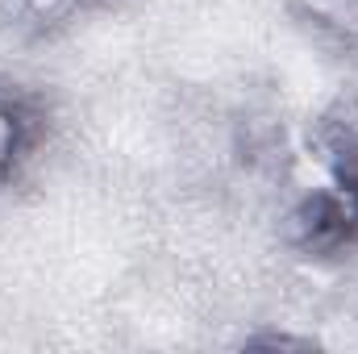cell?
I'll list each match as a JSON object with an SVG mask.
<instances>
[{"label": "cell", "mask_w": 358, "mask_h": 354, "mask_svg": "<svg viewBox=\"0 0 358 354\" xmlns=\"http://www.w3.org/2000/svg\"><path fill=\"white\" fill-rule=\"evenodd\" d=\"M317 146L334 183L304 196V204L296 208V242L300 250L329 259L358 242V121L346 104L321 121Z\"/></svg>", "instance_id": "6da1fadb"}, {"label": "cell", "mask_w": 358, "mask_h": 354, "mask_svg": "<svg viewBox=\"0 0 358 354\" xmlns=\"http://www.w3.org/2000/svg\"><path fill=\"white\" fill-rule=\"evenodd\" d=\"M46 138V113L29 92L0 88V183L17 176Z\"/></svg>", "instance_id": "7a4b0ae2"}, {"label": "cell", "mask_w": 358, "mask_h": 354, "mask_svg": "<svg viewBox=\"0 0 358 354\" xmlns=\"http://www.w3.org/2000/svg\"><path fill=\"white\" fill-rule=\"evenodd\" d=\"M92 0H21V8L29 13V21H38L42 29L46 25H59L67 17H76L80 8H88Z\"/></svg>", "instance_id": "3957f363"}]
</instances>
